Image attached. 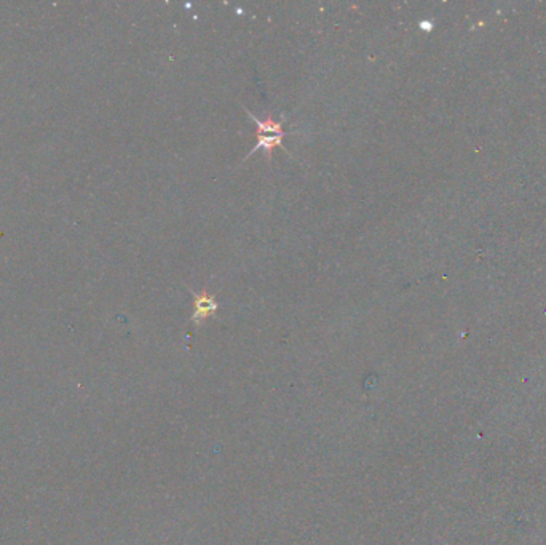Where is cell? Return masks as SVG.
<instances>
[{
    "label": "cell",
    "instance_id": "1",
    "mask_svg": "<svg viewBox=\"0 0 546 545\" xmlns=\"http://www.w3.org/2000/svg\"><path fill=\"white\" fill-rule=\"evenodd\" d=\"M193 314H192V321L195 325H202L204 320L214 316L217 309H219V304H217L216 297L213 295H209L207 291H200V293H193Z\"/></svg>",
    "mask_w": 546,
    "mask_h": 545
},
{
    "label": "cell",
    "instance_id": "2",
    "mask_svg": "<svg viewBox=\"0 0 546 545\" xmlns=\"http://www.w3.org/2000/svg\"><path fill=\"white\" fill-rule=\"evenodd\" d=\"M286 136V134H273V133H257L256 132V138H257V144L254 146V148L251 149V152L248 155L245 157V160L248 157H251L254 152H257L259 149H264L266 150V157L267 160H270L272 158V152L275 148H283L286 150V148L283 146V138Z\"/></svg>",
    "mask_w": 546,
    "mask_h": 545
}]
</instances>
